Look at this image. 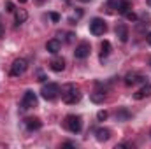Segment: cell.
I'll list each match as a JSON object with an SVG mask.
<instances>
[{"instance_id": "9a60e30c", "label": "cell", "mask_w": 151, "mask_h": 149, "mask_svg": "<svg viewBox=\"0 0 151 149\" xmlns=\"http://www.w3.org/2000/svg\"><path fill=\"white\" fill-rule=\"evenodd\" d=\"M27 19H28V12L25 9H16L14 11V21H16V25H21Z\"/></svg>"}, {"instance_id": "603a6c76", "label": "cell", "mask_w": 151, "mask_h": 149, "mask_svg": "<svg viewBox=\"0 0 151 149\" xmlns=\"http://www.w3.org/2000/svg\"><path fill=\"white\" fill-rule=\"evenodd\" d=\"M63 148H77V144L69 140V142H63Z\"/></svg>"}, {"instance_id": "ac0fdd59", "label": "cell", "mask_w": 151, "mask_h": 149, "mask_svg": "<svg viewBox=\"0 0 151 149\" xmlns=\"http://www.w3.org/2000/svg\"><path fill=\"white\" fill-rule=\"evenodd\" d=\"M130 117H132V114L127 111V109H119V111L116 112V119L118 121H128Z\"/></svg>"}, {"instance_id": "2e32d148", "label": "cell", "mask_w": 151, "mask_h": 149, "mask_svg": "<svg viewBox=\"0 0 151 149\" xmlns=\"http://www.w3.org/2000/svg\"><path fill=\"white\" fill-rule=\"evenodd\" d=\"M90 100H91L93 104H102V102L106 100V93H102V91H93V93L90 95Z\"/></svg>"}, {"instance_id": "5bb4252c", "label": "cell", "mask_w": 151, "mask_h": 149, "mask_svg": "<svg viewBox=\"0 0 151 149\" xmlns=\"http://www.w3.org/2000/svg\"><path fill=\"white\" fill-rule=\"evenodd\" d=\"M95 137H97L99 142H106V140H109V137H111V130H109V128H97V130H95Z\"/></svg>"}, {"instance_id": "484cf974", "label": "cell", "mask_w": 151, "mask_h": 149, "mask_svg": "<svg viewBox=\"0 0 151 149\" xmlns=\"http://www.w3.org/2000/svg\"><path fill=\"white\" fill-rule=\"evenodd\" d=\"M146 40H148V44H150V46H151V32H150V34H148V35H146Z\"/></svg>"}, {"instance_id": "7c38bea8", "label": "cell", "mask_w": 151, "mask_h": 149, "mask_svg": "<svg viewBox=\"0 0 151 149\" xmlns=\"http://www.w3.org/2000/svg\"><path fill=\"white\" fill-rule=\"evenodd\" d=\"M46 49H47V53L56 54V53L62 49V42H60L58 39H51V40H47V42H46Z\"/></svg>"}, {"instance_id": "30bf717a", "label": "cell", "mask_w": 151, "mask_h": 149, "mask_svg": "<svg viewBox=\"0 0 151 149\" xmlns=\"http://www.w3.org/2000/svg\"><path fill=\"white\" fill-rule=\"evenodd\" d=\"M146 97H151V84L150 82H144V86L134 93V100H142Z\"/></svg>"}, {"instance_id": "d6986e66", "label": "cell", "mask_w": 151, "mask_h": 149, "mask_svg": "<svg viewBox=\"0 0 151 149\" xmlns=\"http://www.w3.org/2000/svg\"><path fill=\"white\" fill-rule=\"evenodd\" d=\"M4 7H5V11H7V12H14V11H16V5H14L11 0H7V2L4 4Z\"/></svg>"}, {"instance_id": "3957f363", "label": "cell", "mask_w": 151, "mask_h": 149, "mask_svg": "<svg viewBox=\"0 0 151 149\" xmlns=\"http://www.w3.org/2000/svg\"><path fill=\"white\" fill-rule=\"evenodd\" d=\"M40 95H42V98H46V100H55V98L60 95V86H58L56 82H47V84L42 86Z\"/></svg>"}, {"instance_id": "83f0119b", "label": "cell", "mask_w": 151, "mask_h": 149, "mask_svg": "<svg viewBox=\"0 0 151 149\" xmlns=\"http://www.w3.org/2000/svg\"><path fill=\"white\" fill-rule=\"evenodd\" d=\"M79 2H83V4H88V2H91V0H79Z\"/></svg>"}, {"instance_id": "4dcf8cb0", "label": "cell", "mask_w": 151, "mask_h": 149, "mask_svg": "<svg viewBox=\"0 0 151 149\" xmlns=\"http://www.w3.org/2000/svg\"><path fill=\"white\" fill-rule=\"evenodd\" d=\"M37 2H44V0H37Z\"/></svg>"}, {"instance_id": "6da1fadb", "label": "cell", "mask_w": 151, "mask_h": 149, "mask_svg": "<svg viewBox=\"0 0 151 149\" xmlns=\"http://www.w3.org/2000/svg\"><path fill=\"white\" fill-rule=\"evenodd\" d=\"M60 93H62V100H63L65 104H69V105L77 104V102L81 100V91L76 88V84H72V82L63 84L62 90H60Z\"/></svg>"}, {"instance_id": "7402d4cb", "label": "cell", "mask_w": 151, "mask_h": 149, "mask_svg": "<svg viewBox=\"0 0 151 149\" xmlns=\"http://www.w3.org/2000/svg\"><path fill=\"white\" fill-rule=\"evenodd\" d=\"M49 18H51V21H55V23L60 21V14H58V12H49Z\"/></svg>"}, {"instance_id": "4316f807", "label": "cell", "mask_w": 151, "mask_h": 149, "mask_svg": "<svg viewBox=\"0 0 151 149\" xmlns=\"http://www.w3.org/2000/svg\"><path fill=\"white\" fill-rule=\"evenodd\" d=\"M4 37V27H2V23H0V39Z\"/></svg>"}, {"instance_id": "5b68a950", "label": "cell", "mask_w": 151, "mask_h": 149, "mask_svg": "<svg viewBox=\"0 0 151 149\" xmlns=\"http://www.w3.org/2000/svg\"><path fill=\"white\" fill-rule=\"evenodd\" d=\"M106 30H107V25H106V21L104 19H100V18H93L91 21H90V32L93 34V35H104L106 34Z\"/></svg>"}, {"instance_id": "f1b7e54d", "label": "cell", "mask_w": 151, "mask_h": 149, "mask_svg": "<svg viewBox=\"0 0 151 149\" xmlns=\"http://www.w3.org/2000/svg\"><path fill=\"white\" fill-rule=\"evenodd\" d=\"M148 5H150V7H151V0H148Z\"/></svg>"}, {"instance_id": "ffe728a7", "label": "cell", "mask_w": 151, "mask_h": 149, "mask_svg": "<svg viewBox=\"0 0 151 149\" xmlns=\"http://www.w3.org/2000/svg\"><path fill=\"white\" fill-rule=\"evenodd\" d=\"M123 16H125V18H127L128 21H137V14H135V12H132V11H128V12H125Z\"/></svg>"}, {"instance_id": "cb8c5ba5", "label": "cell", "mask_w": 151, "mask_h": 149, "mask_svg": "<svg viewBox=\"0 0 151 149\" xmlns=\"http://www.w3.org/2000/svg\"><path fill=\"white\" fill-rule=\"evenodd\" d=\"M74 34H67V42H72V40H74Z\"/></svg>"}, {"instance_id": "52a82bcc", "label": "cell", "mask_w": 151, "mask_h": 149, "mask_svg": "<svg viewBox=\"0 0 151 149\" xmlns=\"http://www.w3.org/2000/svg\"><path fill=\"white\" fill-rule=\"evenodd\" d=\"M90 51H91V46H90L88 42H81V44L76 47L74 56L77 58V60H84V58L90 56Z\"/></svg>"}, {"instance_id": "8992f818", "label": "cell", "mask_w": 151, "mask_h": 149, "mask_svg": "<svg viewBox=\"0 0 151 149\" xmlns=\"http://www.w3.org/2000/svg\"><path fill=\"white\" fill-rule=\"evenodd\" d=\"M39 100H37V95L34 93V91H25V95H23V100H21V107L23 109H34V107H37Z\"/></svg>"}, {"instance_id": "e0dca14e", "label": "cell", "mask_w": 151, "mask_h": 149, "mask_svg": "<svg viewBox=\"0 0 151 149\" xmlns=\"http://www.w3.org/2000/svg\"><path fill=\"white\" fill-rule=\"evenodd\" d=\"M100 49H102V51H100V58L104 60V58L109 56V53H111V42H109V40H104V42L100 44Z\"/></svg>"}, {"instance_id": "44dd1931", "label": "cell", "mask_w": 151, "mask_h": 149, "mask_svg": "<svg viewBox=\"0 0 151 149\" xmlns=\"http://www.w3.org/2000/svg\"><path fill=\"white\" fill-rule=\"evenodd\" d=\"M107 116H109L107 111H99V112H97V119H99V121H106V119H107Z\"/></svg>"}, {"instance_id": "8fae6325", "label": "cell", "mask_w": 151, "mask_h": 149, "mask_svg": "<svg viewBox=\"0 0 151 149\" xmlns=\"http://www.w3.org/2000/svg\"><path fill=\"white\" fill-rule=\"evenodd\" d=\"M116 37L119 39L121 42H127V40H128V27H127L125 23L116 25Z\"/></svg>"}, {"instance_id": "ba28073f", "label": "cell", "mask_w": 151, "mask_h": 149, "mask_svg": "<svg viewBox=\"0 0 151 149\" xmlns=\"http://www.w3.org/2000/svg\"><path fill=\"white\" fill-rule=\"evenodd\" d=\"M139 82H148L146 81V77L144 75H139V74H134V72H130V74L125 75V84L127 86H134V84H139Z\"/></svg>"}, {"instance_id": "f546056e", "label": "cell", "mask_w": 151, "mask_h": 149, "mask_svg": "<svg viewBox=\"0 0 151 149\" xmlns=\"http://www.w3.org/2000/svg\"><path fill=\"white\" fill-rule=\"evenodd\" d=\"M19 2H21V4H25V2H27V0H19Z\"/></svg>"}, {"instance_id": "d4e9b609", "label": "cell", "mask_w": 151, "mask_h": 149, "mask_svg": "<svg viewBox=\"0 0 151 149\" xmlns=\"http://www.w3.org/2000/svg\"><path fill=\"white\" fill-rule=\"evenodd\" d=\"M39 81L42 82V81H46V75L42 74V72H39Z\"/></svg>"}, {"instance_id": "277c9868", "label": "cell", "mask_w": 151, "mask_h": 149, "mask_svg": "<svg viewBox=\"0 0 151 149\" xmlns=\"http://www.w3.org/2000/svg\"><path fill=\"white\" fill-rule=\"evenodd\" d=\"M27 69H28V62L25 58H16L12 62V67H11V75L19 77V75H23L27 72Z\"/></svg>"}, {"instance_id": "7a4b0ae2", "label": "cell", "mask_w": 151, "mask_h": 149, "mask_svg": "<svg viewBox=\"0 0 151 149\" xmlns=\"http://www.w3.org/2000/svg\"><path fill=\"white\" fill-rule=\"evenodd\" d=\"M63 125H65V128H67L69 132H72V133H79L81 128H83V121H81V117L76 116V114H69V116L65 117Z\"/></svg>"}, {"instance_id": "4fadbf2b", "label": "cell", "mask_w": 151, "mask_h": 149, "mask_svg": "<svg viewBox=\"0 0 151 149\" xmlns=\"http://www.w3.org/2000/svg\"><path fill=\"white\" fill-rule=\"evenodd\" d=\"M49 67H51V70H55V72H62V70L65 69V60L60 58V56H56V58H53V60L49 62Z\"/></svg>"}, {"instance_id": "9c48e42d", "label": "cell", "mask_w": 151, "mask_h": 149, "mask_svg": "<svg viewBox=\"0 0 151 149\" xmlns=\"http://www.w3.org/2000/svg\"><path fill=\"white\" fill-rule=\"evenodd\" d=\"M25 126H27L28 132H35V130L42 128V121L39 117H27L25 119Z\"/></svg>"}]
</instances>
